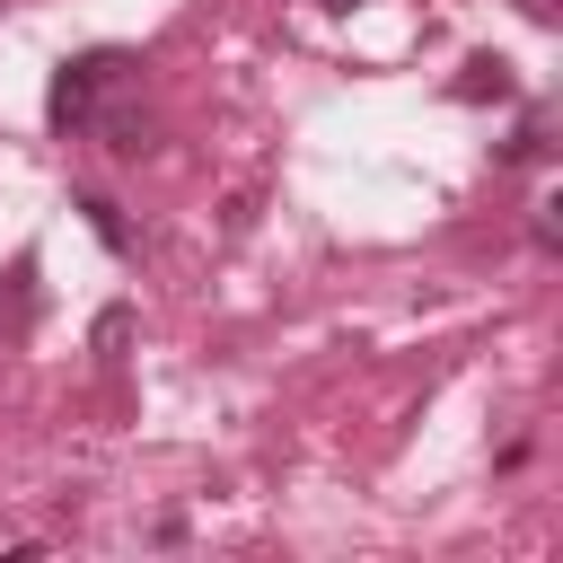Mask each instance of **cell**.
Returning <instances> with one entry per match:
<instances>
[{"mask_svg":"<svg viewBox=\"0 0 563 563\" xmlns=\"http://www.w3.org/2000/svg\"><path fill=\"white\" fill-rule=\"evenodd\" d=\"M114 70H123L114 53H79V62H62V79H53V123H88V114H97V88H106Z\"/></svg>","mask_w":563,"mask_h":563,"instance_id":"obj_1","label":"cell"},{"mask_svg":"<svg viewBox=\"0 0 563 563\" xmlns=\"http://www.w3.org/2000/svg\"><path fill=\"white\" fill-rule=\"evenodd\" d=\"M457 97H466V106H484V97H510V62H501V53H475V62L457 70Z\"/></svg>","mask_w":563,"mask_h":563,"instance_id":"obj_2","label":"cell"},{"mask_svg":"<svg viewBox=\"0 0 563 563\" xmlns=\"http://www.w3.org/2000/svg\"><path fill=\"white\" fill-rule=\"evenodd\" d=\"M79 211H88V229H97V238H106V246H132V229H123V211H114V202H106V194H88V202H79Z\"/></svg>","mask_w":563,"mask_h":563,"instance_id":"obj_3","label":"cell"}]
</instances>
